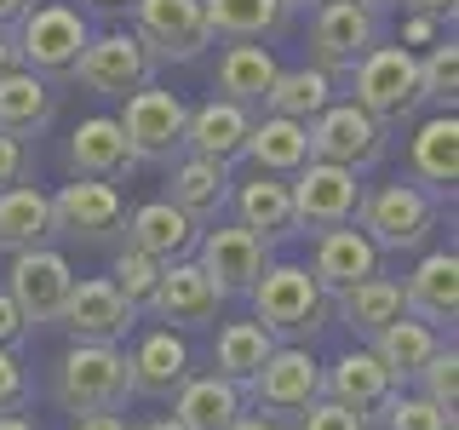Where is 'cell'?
<instances>
[{
    "label": "cell",
    "mask_w": 459,
    "mask_h": 430,
    "mask_svg": "<svg viewBox=\"0 0 459 430\" xmlns=\"http://www.w3.org/2000/svg\"><path fill=\"white\" fill-rule=\"evenodd\" d=\"M29 396V373L18 362V350H0V413H18Z\"/></svg>",
    "instance_id": "obj_43"
},
{
    "label": "cell",
    "mask_w": 459,
    "mask_h": 430,
    "mask_svg": "<svg viewBox=\"0 0 459 430\" xmlns=\"http://www.w3.org/2000/svg\"><path fill=\"white\" fill-rule=\"evenodd\" d=\"M52 121V86L35 69H6L0 75V133L29 138Z\"/></svg>",
    "instance_id": "obj_33"
},
{
    "label": "cell",
    "mask_w": 459,
    "mask_h": 430,
    "mask_svg": "<svg viewBox=\"0 0 459 430\" xmlns=\"http://www.w3.org/2000/svg\"><path fill=\"white\" fill-rule=\"evenodd\" d=\"M276 57L264 47H253V40H230V52L219 57V75H212V92L230 98V104L241 109H264V92L270 81H276Z\"/></svg>",
    "instance_id": "obj_31"
},
{
    "label": "cell",
    "mask_w": 459,
    "mask_h": 430,
    "mask_svg": "<svg viewBox=\"0 0 459 430\" xmlns=\"http://www.w3.org/2000/svg\"><path fill=\"white\" fill-rule=\"evenodd\" d=\"M201 12H207L212 40H264L287 18L281 0H201Z\"/></svg>",
    "instance_id": "obj_36"
},
{
    "label": "cell",
    "mask_w": 459,
    "mask_h": 430,
    "mask_svg": "<svg viewBox=\"0 0 459 430\" xmlns=\"http://www.w3.org/2000/svg\"><path fill=\"white\" fill-rule=\"evenodd\" d=\"M23 172H29V150H23V138L0 133V190L23 184Z\"/></svg>",
    "instance_id": "obj_44"
},
{
    "label": "cell",
    "mask_w": 459,
    "mask_h": 430,
    "mask_svg": "<svg viewBox=\"0 0 459 430\" xmlns=\"http://www.w3.org/2000/svg\"><path fill=\"white\" fill-rule=\"evenodd\" d=\"M305 138H310V161H333L351 172H362L385 155V126L356 104H327L316 121H305Z\"/></svg>",
    "instance_id": "obj_12"
},
{
    "label": "cell",
    "mask_w": 459,
    "mask_h": 430,
    "mask_svg": "<svg viewBox=\"0 0 459 430\" xmlns=\"http://www.w3.org/2000/svg\"><path fill=\"white\" fill-rule=\"evenodd\" d=\"M356 6H368V12H379V6H391V0H356Z\"/></svg>",
    "instance_id": "obj_54"
},
{
    "label": "cell",
    "mask_w": 459,
    "mask_h": 430,
    "mask_svg": "<svg viewBox=\"0 0 459 430\" xmlns=\"http://www.w3.org/2000/svg\"><path fill=\"white\" fill-rule=\"evenodd\" d=\"M133 150L121 138V121L115 115H86V121L69 133V172L75 178H121L133 172Z\"/></svg>",
    "instance_id": "obj_23"
},
{
    "label": "cell",
    "mask_w": 459,
    "mask_h": 430,
    "mask_svg": "<svg viewBox=\"0 0 459 430\" xmlns=\"http://www.w3.org/2000/svg\"><path fill=\"white\" fill-rule=\"evenodd\" d=\"M57 322L69 327V339H86V344H121L126 333H133L138 310L126 305L121 293H115L109 276H86L69 287L64 310H57Z\"/></svg>",
    "instance_id": "obj_15"
},
{
    "label": "cell",
    "mask_w": 459,
    "mask_h": 430,
    "mask_svg": "<svg viewBox=\"0 0 459 430\" xmlns=\"http://www.w3.org/2000/svg\"><path fill=\"white\" fill-rule=\"evenodd\" d=\"M69 430H126V419H121V413H75Z\"/></svg>",
    "instance_id": "obj_46"
},
{
    "label": "cell",
    "mask_w": 459,
    "mask_h": 430,
    "mask_svg": "<svg viewBox=\"0 0 459 430\" xmlns=\"http://www.w3.org/2000/svg\"><path fill=\"white\" fill-rule=\"evenodd\" d=\"M368 47H379V18L356 0H322L310 18V57L322 75H351L368 57Z\"/></svg>",
    "instance_id": "obj_9"
},
{
    "label": "cell",
    "mask_w": 459,
    "mask_h": 430,
    "mask_svg": "<svg viewBox=\"0 0 459 430\" xmlns=\"http://www.w3.org/2000/svg\"><path fill=\"white\" fill-rule=\"evenodd\" d=\"M18 69V52H12V29H0V75Z\"/></svg>",
    "instance_id": "obj_51"
},
{
    "label": "cell",
    "mask_w": 459,
    "mask_h": 430,
    "mask_svg": "<svg viewBox=\"0 0 459 430\" xmlns=\"http://www.w3.org/2000/svg\"><path fill=\"white\" fill-rule=\"evenodd\" d=\"M385 408V430H454V413L437 408V401H425L420 391H391L379 401Z\"/></svg>",
    "instance_id": "obj_40"
},
{
    "label": "cell",
    "mask_w": 459,
    "mask_h": 430,
    "mask_svg": "<svg viewBox=\"0 0 459 430\" xmlns=\"http://www.w3.org/2000/svg\"><path fill=\"white\" fill-rule=\"evenodd\" d=\"M138 430H184L178 419H150V425H138Z\"/></svg>",
    "instance_id": "obj_53"
},
{
    "label": "cell",
    "mask_w": 459,
    "mask_h": 430,
    "mask_svg": "<svg viewBox=\"0 0 459 430\" xmlns=\"http://www.w3.org/2000/svg\"><path fill=\"white\" fill-rule=\"evenodd\" d=\"M402 305H408V315H420L425 327H454L459 315V253L454 247H437L425 253L420 264H413V276L402 281Z\"/></svg>",
    "instance_id": "obj_18"
},
{
    "label": "cell",
    "mask_w": 459,
    "mask_h": 430,
    "mask_svg": "<svg viewBox=\"0 0 459 430\" xmlns=\"http://www.w3.org/2000/svg\"><path fill=\"white\" fill-rule=\"evenodd\" d=\"M241 396H253L264 413H305L322 396V362H316L305 344H276L264 356V367L241 384Z\"/></svg>",
    "instance_id": "obj_13"
},
{
    "label": "cell",
    "mask_w": 459,
    "mask_h": 430,
    "mask_svg": "<svg viewBox=\"0 0 459 430\" xmlns=\"http://www.w3.org/2000/svg\"><path fill=\"white\" fill-rule=\"evenodd\" d=\"M437 40V18H420L413 12V23H408V47H430Z\"/></svg>",
    "instance_id": "obj_47"
},
{
    "label": "cell",
    "mask_w": 459,
    "mask_h": 430,
    "mask_svg": "<svg viewBox=\"0 0 459 430\" xmlns=\"http://www.w3.org/2000/svg\"><path fill=\"white\" fill-rule=\"evenodd\" d=\"M52 236H57L52 195H40L35 184H12V190H0V253L52 247Z\"/></svg>",
    "instance_id": "obj_29"
},
{
    "label": "cell",
    "mask_w": 459,
    "mask_h": 430,
    "mask_svg": "<svg viewBox=\"0 0 459 430\" xmlns=\"http://www.w3.org/2000/svg\"><path fill=\"white\" fill-rule=\"evenodd\" d=\"M339 315H344V327H351V333L373 339L385 322L408 315V305H402V281H391V276H368V281L344 287V293H339Z\"/></svg>",
    "instance_id": "obj_35"
},
{
    "label": "cell",
    "mask_w": 459,
    "mask_h": 430,
    "mask_svg": "<svg viewBox=\"0 0 459 430\" xmlns=\"http://www.w3.org/2000/svg\"><path fill=\"white\" fill-rule=\"evenodd\" d=\"M121 138L133 150V161H172L184 150V121H190V104L167 86H138V92L121 98Z\"/></svg>",
    "instance_id": "obj_6"
},
{
    "label": "cell",
    "mask_w": 459,
    "mask_h": 430,
    "mask_svg": "<svg viewBox=\"0 0 459 430\" xmlns=\"http://www.w3.org/2000/svg\"><path fill=\"white\" fill-rule=\"evenodd\" d=\"M126 6H133V35L155 64H190L201 47H212L201 0H126Z\"/></svg>",
    "instance_id": "obj_8"
},
{
    "label": "cell",
    "mask_w": 459,
    "mask_h": 430,
    "mask_svg": "<svg viewBox=\"0 0 459 430\" xmlns=\"http://www.w3.org/2000/svg\"><path fill=\"white\" fill-rule=\"evenodd\" d=\"M391 391L396 384H391V373L379 367L373 350H344L333 367H322V396L344 401V408H356V413H373Z\"/></svg>",
    "instance_id": "obj_30"
},
{
    "label": "cell",
    "mask_w": 459,
    "mask_h": 430,
    "mask_svg": "<svg viewBox=\"0 0 459 430\" xmlns=\"http://www.w3.org/2000/svg\"><path fill=\"white\" fill-rule=\"evenodd\" d=\"M86 18L75 6H57V0H47V6H29L18 23H12V52H18V69H35L40 81L52 75H69L75 69V57L86 47Z\"/></svg>",
    "instance_id": "obj_4"
},
{
    "label": "cell",
    "mask_w": 459,
    "mask_h": 430,
    "mask_svg": "<svg viewBox=\"0 0 459 430\" xmlns=\"http://www.w3.org/2000/svg\"><path fill=\"white\" fill-rule=\"evenodd\" d=\"M408 167H413V184L430 195H454L459 184V115L454 109H437L430 121L413 126V150H408Z\"/></svg>",
    "instance_id": "obj_20"
},
{
    "label": "cell",
    "mask_w": 459,
    "mask_h": 430,
    "mask_svg": "<svg viewBox=\"0 0 459 430\" xmlns=\"http://www.w3.org/2000/svg\"><path fill=\"white\" fill-rule=\"evenodd\" d=\"M219 305H224V293L201 276L195 258H178V264L161 270V281H155V293H150L143 310H150L155 322H167L172 333H184V327H207L212 315H219Z\"/></svg>",
    "instance_id": "obj_16"
},
{
    "label": "cell",
    "mask_w": 459,
    "mask_h": 430,
    "mask_svg": "<svg viewBox=\"0 0 459 430\" xmlns=\"http://www.w3.org/2000/svg\"><path fill=\"white\" fill-rule=\"evenodd\" d=\"M195 264H201V276L219 287L224 298H230V293H247V287L264 276V264H270V241H258L253 229H241V224L201 229Z\"/></svg>",
    "instance_id": "obj_14"
},
{
    "label": "cell",
    "mask_w": 459,
    "mask_h": 430,
    "mask_svg": "<svg viewBox=\"0 0 459 430\" xmlns=\"http://www.w3.org/2000/svg\"><path fill=\"white\" fill-rule=\"evenodd\" d=\"M420 98L437 109H454V98H459V47L454 40H430V52L420 57Z\"/></svg>",
    "instance_id": "obj_38"
},
{
    "label": "cell",
    "mask_w": 459,
    "mask_h": 430,
    "mask_svg": "<svg viewBox=\"0 0 459 430\" xmlns=\"http://www.w3.org/2000/svg\"><path fill=\"white\" fill-rule=\"evenodd\" d=\"M92 6H126V0H92Z\"/></svg>",
    "instance_id": "obj_56"
},
{
    "label": "cell",
    "mask_w": 459,
    "mask_h": 430,
    "mask_svg": "<svg viewBox=\"0 0 459 430\" xmlns=\"http://www.w3.org/2000/svg\"><path fill=\"white\" fill-rule=\"evenodd\" d=\"M442 219V201L420 190V184H379V190H368L362 195V207H356V229L373 241L379 253H413V247H425V236L437 229Z\"/></svg>",
    "instance_id": "obj_2"
},
{
    "label": "cell",
    "mask_w": 459,
    "mask_h": 430,
    "mask_svg": "<svg viewBox=\"0 0 459 430\" xmlns=\"http://www.w3.org/2000/svg\"><path fill=\"white\" fill-rule=\"evenodd\" d=\"M408 6L420 12V18H437V23H442V18H454V0H408Z\"/></svg>",
    "instance_id": "obj_48"
},
{
    "label": "cell",
    "mask_w": 459,
    "mask_h": 430,
    "mask_svg": "<svg viewBox=\"0 0 459 430\" xmlns=\"http://www.w3.org/2000/svg\"><path fill=\"white\" fill-rule=\"evenodd\" d=\"M247 298H253V322L276 344H305L327 322V293L316 287L305 264H264V276L247 287Z\"/></svg>",
    "instance_id": "obj_1"
},
{
    "label": "cell",
    "mask_w": 459,
    "mask_h": 430,
    "mask_svg": "<svg viewBox=\"0 0 459 430\" xmlns=\"http://www.w3.org/2000/svg\"><path fill=\"white\" fill-rule=\"evenodd\" d=\"M413 384H420V396H425V401H437V408H448V413H454V408H459V356H454V344L430 356V362L413 373Z\"/></svg>",
    "instance_id": "obj_41"
},
{
    "label": "cell",
    "mask_w": 459,
    "mask_h": 430,
    "mask_svg": "<svg viewBox=\"0 0 459 430\" xmlns=\"http://www.w3.org/2000/svg\"><path fill=\"white\" fill-rule=\"evenodd\" d=\"M29 6H35V0H0V29H12V23H18Z\"/></svg>",
    "instance_id": "obj_49"
},
{
    "label": "cell",
    "mask_w": 459,
    "mask_h": 430,
    "mask_svg": "<svg viewBox=\"0 0 459 430\" xmlns=\"http://www.w3.org/2000/svg\"><path fill=\"white\" fill-rule=\"evenodd\" d=\"M172 419L184 430H230L241 419V408H247V396H241V384L219 379V373H201V379H184L178 391H172Z\"/></svg>",
    "instance_id": "obj_26"
},
{
    "label": "cell",
    "mask_w": 459,
    "mask_h": 430,
    "mask_svg": "<svg viewBox=\"0 0 459 430\" xmlns=\"http://www.w3.org/2000/svg\"><path fill=\"white\" fill-rule=\"evenodd\" d=\"M126 367H133V396H172L190 379V350H184V339L172 327H155V333L138 339Z\"/></svg>",
    "instance_id": "obj_27"
},
{
    "label": "cell",
    "mask_w": 459,
    "mask_h": 430,
    "mask_svg": "<svg viewBox=\"0 0 459 430\" xmlns=\"http://www.w3.org/2000/svg\"><path fill=\"white\" fill-rule=\"evenodd\" d=\"M126 396H133V367H126L121 344L69 339L64 362H57V401L69 413H115Z\"/></svg>",
    "instance_id": "obj_3"
},
{
    "label": "cell",
    "mask_w": 459,
    "mask_h": 430,
    "mask_svg": "<svg viewBox=\"0 0 459 430\" xmlns=\"http://www.w3.org/2000/svg\"><path fill=\"white\" fill-rule=\"evenodd\" d=\"M23 339H29V322L18 315V305L6 298V287H0V350H18Z\"/></svg>",
    "instance_id": "obj_45"
},
{
    "label": "cell",
    "mask_w": 459,
    "mask_h": 430,
    "mask_svg": "<svg viewBox=\"0 0 459 430\" xmlns=\"http://www.w3.org/2000/svg\"><path fill=\"white\" fill-rule=\"evenodd\" d=\"M247 133H253V109L230 104V98H212V104L190 109V121H184V150L207 155V161H236Z\"/></svg>",
    "instance_id": "obj_24"
},
{
    "label": "cell",
    "mask_w": 459,
    "mask_h": 430,
    "mask_svg": "<svg viewBox=\"0 0 459 430\" xmlns=\"http://www.w3.org/2000/svg\"><path fill=\"white\" fill-rule=\"evenodd\" d=\"M201 241V224L190 212H178L172 201H143V207L126 219V247L161 258V264H178V258H190Z\"/></svg>",
    "instance_id": "obj_21"
},
{
    "label": "cell",
    "mask_w": 459,
    "mask_h": 430,
    "mask_svg": "<svg viewBox=\"0 0 459 430\" xmlns=\"http://www.w3.org/2000/svg\"><path fill=\"white\" fill-rule=\"evenodd\" d=\"M368 350L379 356V367L391 373V384H413V373L442 350V333H437V327H425L420 315H396V322H385L379 333H373Z\"/></svg>",
    "instance_id": "obj_28"
},
{
    "label": "cell",
    "mask_w": 459,
    "mask_h": 430,
    "mask_svg": "<svg viewBox=\"0 0 459 430\" xmlns=\"http://www.w3.org/2000/svg\"><path fill=\"white\" fill-rule=\"evenodd\" d=\"M327 104H333V75H322L316 64L276 69V81H270V92H264V109L287 115V121H316Z\"/></svg>",
    "instance_id": "obj_34"
},
{
    "label": "cell",
    "mask_w": 459,
    "mask_h": 430,
    "mask_svg": "<svg viewBox=\"0 0 459 430\" xmlns=\"http://www.w3.org/2000/svg\"><path fill=\"white\" fill-rule=\"evenodd\" d=\"M69 287H75V270L57 247H29V253H12V270H6V298L18 305V315L29 327L40 322H57Z\"/></svg>",
    "instance_id": "obj_11"
},
{
    "label": "cell",
    "mask_w": 459,
    "mask_h": 430,
    "mask_svg": "<svg viewBox=\"0 0 459 430\" xmlns=\"http://www.w3.org/2000/svg\"><path fill=\"white\" fill-rule=\"evenodd\" d=\"M230 430H281V425L270 419V413H241V419L230 425Z\"/></svg>",
    "instance_id": "obj_50"
},
{
    "label": "cell",
    "mask_w": 459,
    "mask_h": 430,
    "mask_svg": "<svg viewBox=\"0 0 459 430\" xmlns=\"http://www.w3.org/2000/svg\"><path fill=\"white\" fill-rule=\"evenodd\" d=\"M0 430H35V425H29L23 413H0Z\"/></svg>",
    "instance_id": "obj_52"
},
{
    "label": "cell",
    "mask_w": 459,
    "mask_h": 430,
    "mask_svg": "<svg viewBox=\"0 0 459 430\" xmlns=\"http://www.w3.org/2000/svg\"><path fill=\"white\" fill-rule=\"evenodd\" d=\"M241 155L258 167V172H276V178H293L299 167L310 161V138H305V121H287V115H264L253 121Z\"/></svg>",
    "instance_id": "obj_32"
},
{
    "label": "cell",
    "mask_w": 459,
    "mask_h": 430,
    "mask_svg": "<svg viewBox=\"0 0 459 430\" xmlns=\"http://www.w3.org/2000/svg\"><path fill=\"white\" fill-rule=\"evenodd\" d=\"M230 201H236V224L253 229L258 241L293 236V184L276 172H253L247 184H230Z\"/></svg>",
    "instance_id": "obj_22"
},
{
    "label": "cell",
    "mask_w": 459,
    "mask_h": 430,
    "mask_svg": "<svg viewBox=\"0 0 459 430\" xmlns=\"http://www.w3.org/2000/svg\"><path fill=\"white\" fill-rule=\"evenodd\" d=\"M161 258H150V253H138V247H121V253H115V293H121L126 298V305H133V310H143V305H150V293H155V281H161Z\"/></svg>",
    "instance_id": "obj_39"
},
{
    "label": "cell",
    "mask_w": 459,
    "mask_h": 430,
    "mask_svg": "<svg viewBox=\"0 0 459 430\" xmlns=\"http://www.w3.org/2000/svg\"><path fill=\"white\" fill-rule=\"evenodd\" d=\"M293 229H339L356 219L362 207V184H356L351 167H333V161H305L293 172Z\"/></svg>",
    "instance_id": "obj_10"
},
{
    "label": "cell",
    "mask_w": 459,
    "mask_h": 430,
    "mask_svg": "<svg viewBox=\"0 0 459 430\" xmlns=\"http://www.w3.org/2000/svg\"><path fill=\"white\" fill-rule=\"evenodd\" d=\"M126 219V201L109 178H75L52 195V224L57 236H75V241H104L109 229H121Z\"/></svg>",
    "instance_id": "obj_17"
},
{
    "label": "cell",
    "mask_w": 459,
    "mask_h": 430,
    "mask_svg": "<svg viewBox=\"0 0 459 430\" xmlns=\"http://www.w3.org/2000/svg\"><path fill=\"white\" fill-rule=\"evenodd\" d=\"M230 161H207V155H190V161L172 167V184H167V201L178 212H190L195 224H212L219 212L230 207Z\"/></svg>",
    "instance_id": "obj_25"
},
{
    "label": "cell",
    "mask_w": 459,
    "mask_h": 430,
    "mask_svg": "<svg viewBox=\"0 0 459 430\" xmlns=\"http://www.w3.org/2000/svg\"><path fill=\"white\" fill-rule=\"evenodd\" d=\"M356 75V109H368L379 126H402L413 121V109L425 104L420 98V57L408 47H368V57L351 69Z\"/></svg>",
    "instance_id": "obj_5"
},
{
    "label": "cell",
    "mask_w": 459,
    "mask_h": 430,
    "mask_svg": "<svg viewBox=\"0 0 459 430\" xmlns=\"http://www.w3.org/2000/svg\"><path fill=\"white\" fill-rule=\"evenodd\" d=\"M310 276L322 293H344V287H356V281H368V276H379V247L362 236V229H351V224H339V229H322L316 236V253H310Z\"/></svg>",
    "instance_id": "obj_19"
},
{
    "label": "cell",
    "mask_w": 459,
    "mask_h": 430,
    "mask_svg": "<svg viewBox=\"0 0 459 430\" xmlns=\"http://www.w3.org/2000/svg\"><path fill=\"white\" fill-rule=\"evenodd\" d=\"M281 6H287V12H293V6H310V0H281Z\"/></svg>",
    "instance_id": "obj_55"
},
{
    "label": "cell",
    "mask_w": 459,
    "mask_h": 430,
    "mask_svg": "<svg viewBox=\"0 0 459 430\" xmlns=\"http://www.w3.org/2000/svg\"><path fill=\"white\" fill-rule=\"evenodd\" d=\"M69 75L98 98H126V92L155 81V57L143 52V40L133 29H109V35H86V47H81Z\"/></svg>",
    "instance_id": "obj_7"
},
{
    "label": "cell",
    "mask_w": 459,
    "mask_h": 430,
    "mask_svg": "<svg viewBox=\"0 0 459 430\" xmlns=\"http://www.w3.org/2000/svg\"><path fill=\"white\" fill-rule=\"evenodd\" d=\"M276 350V339L264 333L258 322H230L219 327V344H212V367H219V379L230 384H247L258 367H264V356Z\"/></svg>",
    "instance_id": "obj_37"
},
{
    "label": "cell",
    "mask_w": 459,
    "mask_h": 430,
    "mask_svg": "<svg viewBox=\"0 0 459 430\" xmlns=\"http://www.w3.org/2000/svg\"><path fill=\"white\" fill-rule=\"evenodd\" d=\"M293 430H368V413H356V408H344V401H327V396H316L305 413H293Z\"/></svg>",
    "instance_id": "obj_42"
}]
</instances>
